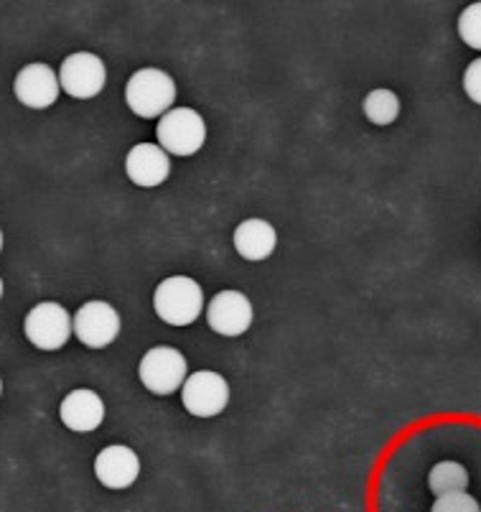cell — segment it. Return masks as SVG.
I'll use <instances>...</instances> for the list:
<instances>
[{
  "label": "cell",
  "mask_w": 481,
  "mask_h": 512,
  "mask_svg": "<svg viewBox=\"0 0 481 512\" xmlns=\"http://www.w3.org/2000/svg\"><path fill=\"white\" fill-rule=\"evenodd\" d=\"M459 36L466 46L481 51V3H471L459 16Z\"/></svg>",
  "instance_id": "cell-17"
},
{
  "label": "cell",
  "mask_w": 481,
  "mask_h": 512,
  "mask_svg": "<svg viewBox=\"0 0 481 512\" xmlns=\"http://www.w3.org/2000/svg\"><path fill=\"white\" fill-rule=\"evenodd\" d=\"M59 421L77 434H90L105 421V403L95 390H72L59 406Z\"/></svg>",
  "instance_id": "cell-13"
},
{
  "label": "cell",
  "mask_w": 481,
  "mask_h": 512,
  "mask_svg": "<svg viewBox=\"0 0 481 512\" xmlns=\"http://www.w3.org/2000/svg\"><path fill=\"white\" fill-rule=\"evenodd\" d=\"M466 487H469V472L459 462H438L428 472V490L436 497L459 495L466 492Z\"/></svg>",
  "instance_id": "cell-15"
},
{
  "label": "cell",
  "mask_w": 481,
  "mask_h": 512,
  "mask_svg": "<svg viewBox=\"0 0 481 512\" xmlns=\"http://www.w3.org/2000/svg\"><path fill=\"white\" fill-rule=\"evenodd\" d=\"M153 309L158 319L171 327H189L194 324L204 309V291L194 278L171 276L161 281L153 293Z\"/></svg>",
  "instance_id": "cell-1"
},
{
  "label": "cell",
  "mask_w": 481,
  "mask_h": 512,
  "mask_svg": "<svg viewBox=\"0 0 481 512\" xmlns=\"http://www.w3.org/2000/svg\"><path fill=\"white\" fill-rule=\"evenodd\" d=\"M364 118L375 125H392L400 115V100L392 90H372L364 97Z\"/></svg>",
  "instance_id": "cell-16"
},
{
  "label": "cell",
  "mask_w": 481,
  "mask_h": 512,
  "mask_svg": "<svg viewBox=\"0 0 481 512\" xmlns=\"http://www.w3.org/2000/svg\"><path fill=\"white\" fill-rule=\"evenodd\" d=\"M156 136L158 146L171 156H194L207 141V123L191 107H174L158 120Z\"/></svg>",
  "instance_id": "cell-3"
},
{
  "label": "cell",
  "mask_w": 481,
  "mask_h": 512,
  "mask_svg": "<svg viewBox=\"0 0 481 512\" xmlns=\"http://www.w3.org/2000/svg\"><path fill=\"white\" fill-rule=\"evenodd\" d=\"M181 403L196 418H214L230 403V385L219 372L202 370L186 377Z\"/></svg>",
  "instance_id": "cell-6"
},
{
  "label": "cell",
  "mask_w": 481,
  "mask_h": 512,
  "mask_svg": "<svg viewBox=\"0 0 481 512\" xmlns=\"http://www.w3.org/2000/svg\"><path fill=\"white\" fill-rule=\"evenodd\" d=\"M59 85L74 100H92L107 85L105 62L90 51L69 54L59 69Z\"/></svg>",
  "instance_id": "cell-7"
},
{
  "label": "cell",
  "mask_w": 481,
  "mask_h": 512,
  "mask_svg": "<svg viewBox=\"0 0 481 512\" xmlns=\"http://www.w3.org/2000/svg\"><path fill=\"white\" fill-rule=\"evenodd\" d=\"M23 332L34 347L54 352L69 342V337L74 334V321L64 306L44 301V304H36L28 311L26 321H23Z\"/></svg>",
  "instance_id": "cell-5"
},
{
  "label": "cell",
  "mask_w": 481,
  "mask_h": 512,
  "mask_svg": "<svg viewBox=\"0 0 481 512\" xmlns=\"http://www.w3.org/2000/svg\"><path fill=\"white\" fill-rule=\"evenodd\" d=\"M59 74L49 67V64H26L21 72L16 74L13 82V95L21 105L31 107V110H46L59 97Z\"/></svg>",
  "instance_id": "cell-9"
},
{
  "label": "cell",
  "mask_w": 481,
  "mask_h": 512,
  "mask_svg": "<svg viewBox=\"0 0 481 512\" xmlns=\"http://www.w3.org/2000/svg\"><path fill=\"white\" fill-rule=\"evenodd\" d=\"M431 512H481V507L474 497L466 495V492H459V495L438 497V500L433 502Z\"/></svg>",
  "instance_id": "cell-18"
},
{
  "label": "cell",
  "mask_w": 481,
  "mask_h": 512,
  "mask_svg": "<svg viewBox=\"0 0 481 512\" xmlns=\"http://www.w3.org/2000/svg\"><path fill=\"white\" fill-rule=\"evenodd\" d=\"M72 321L77 339L90 349L110 347L120 334V314L107 301H87Z\"/></svg>",
  "instance_id": "cell-8"
},
{
  "label": "cell",
  "mask_w": 481,
  "mask_h": 512,
  "mask_svg": "<svg viewBox=\"0 0 481 512\" xmlns=\"http://www.w3.org/2000/svg\"><path fill=\"white\" fill-rule=\"evenodd\" d=\"M95 474L107 490H128L140 474V459L130 446H107L97 454Z\"/></svg>",
  "instance_id": "cell-11"
},
{
  "label": "cell",
  "mask_w": 481,
  "mask_h": 512,
  "mask_svg": "<svg viewBox=\"0 0 481 512\" xmlns=\"http://www.w3.org/2000/svg\"><path fill=\"white\" fill-rule=\"evenodd\" d=\"M176 85L174 79L168 77L161 69H138L128 79L125 87V102L138 118H163L168 110H174Z\"/></svg>",
  "instance_id": "cell-2"
},
{
  "label": "cell",
  "mask_w": 481,
  "mask_h": 512,
  "mask_svg": "<svg viewBox=\"0 0 481 512\" xmlns=\"http://www.w3.org/2000/svg\"><path fill=\"white\" fill-rule=\"evenodd\" d=\"M140 383L156 395H171L184 388L189 370L186 357L174 347H153L148 349L138 365Z\"/></svg>",
  "instance_id": "cell-4"
},
{
  "label": "cell",
  "mask_w": 481,
  "mask_h": 512,
  "mask_svg": "<svg viewBox=\"0 0 481 512\" xmlns=\"http://www.w3.org/2000/svg\"><path fill=\"white\" fill-rule=\"evenodd\" d=\"M232 242H235V250L245 260H265L273 255L275 245H278V232L270 222L265 220H245L242 225H237L235 235H232Z\"/></svg>",
  "instance_id": "cell-14"
},
{
  "label": "cell",
  "mask_w": 481,
  "mask_h": 512,
  "mask_svg": "<svg viewBox=\"0 0 481 512\" xmlns=\"http://www.w3.org/2000/svg\"><path fill=\"white\" fill-rule=\"evenodd\" d=\"M0 395H3V380H0Z\"/></svg>",
  "instance_id": "cell-22"
},
{
  "label": "cell",
  "mask_w": 481,
  "mask_h": 512,
  "mask_svg": "<svg viewBox=\"0 0 481 512\" xmlns=\"http://www.w3.org/2000/svg\"><path fill=\"white\" fill-rule=\"evenodd\" d=\"M0 299H3V278H0Z\"/></svg>",
  "instance_id": "cell-20"
},
{
  "label": "cell",
  "mask_w": 481,
  "mask_h": 512,
  "mask_svg": "<svg viewBox=\"0 0 481 512\" xmlns=\"http://www.w3.org/2000/svg\"><path fill=\"white\" fill-rule=\"evenodd\" d=\"M207 324L222 337H240L252 324V304L240 291H219L207 306Z\"/></svg>",
  "instance_id": "cell-10"
},
{
  "label": "cell",
  "mask_w": 481,
  "mask_h": 512,
  "mask_svg": "<svg viewBox=\"0 0 481 512\" xmlns=\"http://www.w3.org/2000/svg\"><path fill=\"white\" fill-rule=\"evenodd\" d=\"M125 174L135 186L153 189L171 174V158L156 143H138L130 148L128 158H125Z\"/></svg>",
  "instance_id": "cell-12"
},
{
  "label": "cell",
  "mask_w": 481,
  "mask_h": 512,
  "mask_svg": "<svg viewBox=\"0 0 481 512\" xmlns=\"http://www.w3.org/2000/svg\"><path fill=\"white\" fill-rule=\"evenodd\" d=\"M0 250H3V232H0Z\"/></svg>",
  "instance_id": "cell-21"
},
{
  "label": "cell",
  "mask_w": 481,
  "mask_h": 512,
  "mask_svg": "<svg viewBox=\"0 0 481 512\" xmlns=\"http://www.w3.org/2000/svg\"><path fill=\"white\" fill-rule=\"evenodd\" d=\"M464 90L476 105H481V57L474 59V62L466 67L464 72Z\"/></svg>",
  "instance_id": "cell-19"
}]
</instances>
